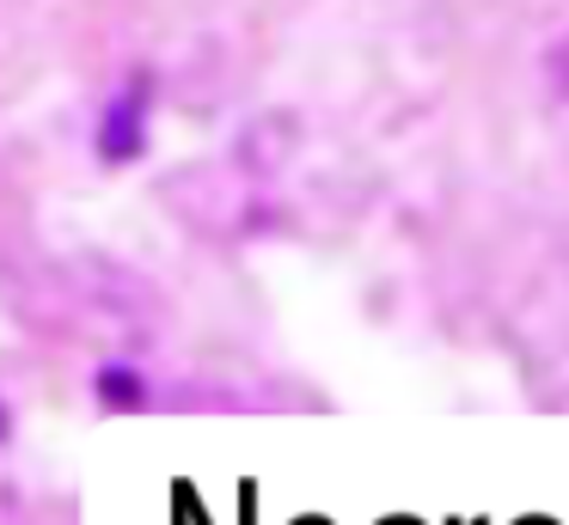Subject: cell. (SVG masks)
I'll return each instance as SVG.
<instances>
[{
	"label": "cell",
	"mask_w": 569,
	"mask_h": 525,
	"mask_svg": "<svg viewBox=\"0 0 569 525\" xmlns=\"http://www.w3.org/2000/svg\"><path fill=\"white\" fill-rule=\"evenodd\" d=\"M141 147H148V80H129L99 117V159L129 165L141 159Z\"/></svg>",
	"instance_id": "cell-1"
},
{
	"label": "cell",
	"mask_w": 569,
	"mask_h": 525,
	"mask_svg": "<svg viewBox=\"0 0 569 525\" xmlns=\"http://www.w3.org/2000/svg\"><path fill=\"white\" fill-rule=\"evenodd\" d=\"M99 403L104 410H141V403H148V385H141L136 366H104L99 373Z\"/></svg>",
	"instance_id": "cell-2"
},
{
	"label": "cell",
	"mask_w": 569,
	"mask_h": 525,
	"mask_svg": "<svg viewBox=\"0 0 569 525\" xmlns=\"http://www.w3.org/2000/svg\"><path fill=\"white\" fill-rule=\"evenodd\" d=\"M0 434H7V415H0Z\"/></svg>",
	"instance_id": "cell-3"
}]
</instances>
